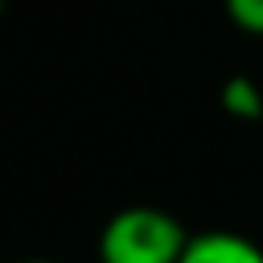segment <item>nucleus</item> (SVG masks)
Here are the masks:
<instances>
[{
    "instance_id": "nucleus-1",
    "label": "nucleus",
    "mask_w": 263,
    "mask_h": 263,
    "mask_svg": "<svg viewBox=\"0 0 263 263\" xmlns=\"http://www.w3.org/2000/svg\"><path fill=\"white\" fill-rule=\"evenodd\" d=\"M189 230L160 205H123L99 230V263H181Z\"/></svg>"
},
{
    "instance_id": "nucleus-2",
    "label": "nucleus",
    "mask_w": 263,
    "mask_h": 263,
    "mask_svg": "<svg viewBox=\"0 0 263 263\" xmlns=\"http://www.w3.org/2000/svg\"><path fill=\"white\" fill-rule=\"evenodd\" d=\"M181 263H263V247L238 230H201L189 234Z\"/></svg>"
},
{
    "instance_id": "nucleus-3",
    "label": "nucleus",
    "mask_w": 263,
    "mask_h": 263,
    "mask_svg": "<svg viewBox=\"0 0 263 263\" xmlns=\"http://www.w3.org/2000/svg\"><path fill=\"white\" fill-rule=\"evenodd\" d=\"M222 107H226L234 119L259 123V119H263V90H259V82L247 78V74L226 78V86H222Z\"/></svg>"
},
{
    "instance_id": "nucleus-4",
    "label": "nucleus",
    "mask_w": 263,
    "mask_h": 263,
    "mask_svg": "<svg viewBox=\"0 0 263 263\" xmlns=\"http://www.w3.org/2000/svg\"><path fill=\"white\" fill-rule=\"evenodd\" d=\"M230 25L247 37H263V0H222Z\"/></svg>"
},
{
    "instance_id": "nucleus-5",
    "label": "nucleus",
    "mask_w": 263,
    "mask_h": 263,
    "mask_svg": "<svg viewBox=\"0 0 263 263\" xmlns=\"http://www.w3.org/2000/svg\"><path fill=\"white\" fill-rule=\"evenodd\" d=\"M21 263H53V259H21Z\"/></svg>"
},
{
    "instance_id": "nucleus-6",
    "label": "nucleus",
    "mask_w": 263,
    "mask_h": 263,
    "mask_svg": "<svg viewBox=\"0 0 263 263\" xmlns=\"http://www.w3.org/2000/svg\"><path fill=\"white\" fill-rule=\"evenodd\" d=\"M0 16H4V0H0Z\"/></svg>"
}]
</instances>
